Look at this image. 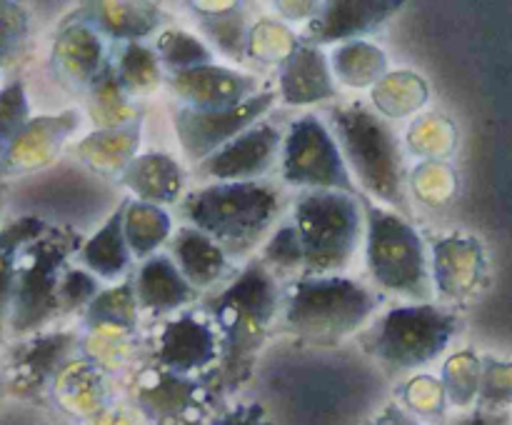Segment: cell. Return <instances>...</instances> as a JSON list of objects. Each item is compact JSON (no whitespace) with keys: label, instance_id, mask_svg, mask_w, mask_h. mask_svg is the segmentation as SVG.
I'll list each match as a JSON object with an SVG mask.
<instances>
[{"label":"cell","instance_id":"1","mask_svg":"<svg viewBox=\"0 0 512 425\" xmlns=\"http://www.w3.org/2000/svg\"><path fill=\"white\" fill-rule=\"evenodd\" d=\"M205 308L220 338V383L233 388L248 378L275 318H280V280L258 258H250L223 290L205 300Z\"/></svg>","mask_w":512,"mask_h":425},{"label":"cell","instance_id":"2","mask_svg":"<svg viewBox=\"0 0 512 425\" xmlns=\"http://www.w3.org/2000/svg\"><path fill=\"white\" fill-rule=\"evenodd\" d=\"M283 213L285 190L270 180L208 183L180 200L185 223L213 238L230 260L248 258L258 245L263 248Z\"/></svg>","mask_w":512,"mask_h":425},{"label":"cell","instance_id":"3","mask_svg":"<svg viewBox=\"0 0 512 425\" xmlns=\"http://www.w3.org/2000/svg\"><path fill=\"white\" fill-rule=\"evenodd\" d=\"M328 125L363 198L370 195L373 203L410 218L403 150L388 120L363 100H353L330 108Z\"/></svg>","mask_w":512,"mask_h":425},{"label":"cell","instance_id":"4","mask_svg":"<svg viewBox=\"0 0 512 425\" xmlns=\"http://www.w3.org/2000/svg\"><path fill=\"white\" fill-rule=\"evenodd\" d=\"M383 305V293L348 275L298 278L283 290L280 323L313 343H338L363 333Z\"/></svg>","mask_w":512,"mask_h":425},{"label":"cell","instance_id":"5","mask_svg":"<svg viewBox=\"0 0 512 425\" xmlns=\"http://www.w3.org/2000/svg\"><path fill=\"white\" fill-rule=\"evenodd\" d=\"M305 255L303 278L343 275L365 245L363 195L340 190H303L290 205Z\"/></svg>","mask_w":512,"mask_h":425},{"label":"cell","instance_id":"6","mask_svg":"<svg viewBox=\"0 0 512 425\" xmlns=\"http://www.w3.org/2000/svg\"><path fill=\"white\" fill-rule=\"evenodd\" d=\"M365 268L380 293L408 303H433V263L418 228L395 210L363 198Z\"/></svg>","mask_w":512,"mask_h":425},{"label":"cell","instance_id":"7","mask_svg":"<svg viewBox=\"0 0 512 425\" xmlns=\"http://www.w3.org/2000/svg\"><path fill=\"white\" fill-rule=\"evenodd\" d=\"M460 333V315L440 303H405L383 310L360 333L365 353L390 373L433 363Z\"/></svg>","mask_w":512,"mask_h":425},{"label":"cell","instance_id":"8","mask_svg":"<svg viewBox=\"0 0 512 425\" xmlns=\"http://www.w3.org/2000/svg\"><path fill=\"white\" fill-rule=\"evenodd\" d=\"M83 235L70 225H48L18 255L10 323L13 333L25 335L43 328L60 313V280L68 260L83 248Z\"/></svg>","mask_w":512,"mask_h":425},{"label":"cell","instance_id":"9","mask_svg":"<svg viewBox=\"0 0 512 425\" xmlns=\"http://www.w3.org/2000/svg\"><path fill=\"white\" fill-rule=\"evenodd\" d=\"M280 180L288 188L303 190H340V193L363 195L328 120L315 113L295 118L285 130L283 153H280Z\"/></svg>","mask_w":512,"mask_h":425},{"label":"cell","instance_id":"10","mask_svg":"<svg viewBox=\"0 0 512 425\" xmlns=\"http://www.w3.org/2000/svg\"><path fill=\"white\" fill-rule=\"evenodd\" d=\"M278 100V88H265L235 108L198 110L180 105L173 113L175 138H178L185 158L198 165L213 153H218L230 140L238 138L240 133L260 123Z\"/></svg>","mask_w":512,"mask_h":425},{"label":"cell","instance_id":"11","mask_svg":"<svg viewBox=\"0 0 512 425\" xmlns=\"http://www.w3.org/2000/svg\"><path fill=\"white\" fill-rule=\"evenodd\" d=\"M285 133L270 120H260L240 133L228 145L195 165V175L210 183H245L265 180V175L280 165Z\"/></svg>","mask_w":512,"mask_h":425},{"label":"cell","instance_id":"12","mask_svg":"<svg viewBox=\"0 0 512 425\" xmlns=\"http://www.w3.org/2000/svg\"><path fill=\"white\" fill-rule=\"evenodd\" d=\"M155 365L168 373L185 375L210 368L220 360V338L213 323H205L198 315L183 313L160 325L153 338Z\"/></svg>","mask_w":512,"mask_h":425},{"label":"cell","instance_id":"13","mask_svg":"<svg viewBox=\"0 0 512 425\" xmlns=\"http://www.w3.org/2000/svg\"><path fill=\"white\" fill-rule=\"evenodd\" d=\"M165 83L185 108L198 110L235 108L260 93V80L255 75L215 63L200 65V68L185 70V73L165 75Z\"/></svg>","mask_w":512,"mask_h":425},{"label":"cell","instance_id":"14","mask_svg":"<svg viewBox=\"0 0 512 425\" xmlns=\"http://www.w3.org/2000/svg\"><path fill=\"white\" fill-rule=\"evenodd\" d=\"M430 263H433L435 298L455 300V303L478 293L488 273L483 243L473 235L455 233L435 243Z\"/></svg>","mask_w":512,"mask_h":425},{"label":"cell","instance_id":"15","mask_svg":"<svg viewBox=\"0 0 512 425\" xmlns=\"http://www.w3.org/2000/svg\"><path fill=\"white\" fill-rule=\"evenodd\" d=\"M403 3H388V0H333L320 3V10L313 20L305 23V30L298 35L300 43L320 48L335 40H353L365 33L378 30L385 20L393 18Z\"/></svg>","mask_w":512,"mask_h":425},{"label":"cell","instance_id":"16","mask_svg":"<svg viewBox=\"0 0 512 425\" xmlns=\"http://www.w3.org/2000/svg\"><path fill=\"white\" fill-rule=\"evenodd\" d=\"M278 95L285 105H313L338 95L333 68L320 48L300 43L283 60L278 75Z\"/></svg>","mask_w":512,"mask_h":425},{"label":"cell","instance_id":"17","mask_svg":"<svg viewBox=\"0 0 512 425\" xmlns=\"http://www.w3.org/2000/svg\"><path fill=\"white\" fill-rule=\"evenodd\" d=\"M138 308L150 315H165L185 308L198 298V290L185 280L170 253H155L140 263L133 275Z\"/></svg>","mask_w":512,"mask_h":425},{"label":"cell","instance_id":"18","mask_svg":"<svg viewBox=\"0 0 512 425\" xmlns=\"http://www.w3.org/2000/svg\"><path fill=\"white\" fill-rule=\"evenodd\" d=\"M170 258L198 293L218 285L230 270V255L213 238L190 225L178 228L170 238Z\"/></svg>","mask_w":512,"mask_h":425},{"label":"cell","instance_id":"19","mask_svg":"<svg viewBox=\"0 0 512 425\" xmlns=\"http://www.w3.org/2000/svg\"><path fill=\"white\" fill-rule=\"evenodd\" d=\"M125 208H128V200H123L100 225L98 233L90 235L78 250L80 268L90 270L98 280L113 283V280L125 278L133 265V250L125 238Z\"/></svg>","mask_w":512,"mask_h":425},{"label":"cell","instance_id":"20","mask_svg":"<svg viewBox=\"0 0 512 425\" xmlns=\"http://www.w3.org/2000/svg\"><path fill=\"white\" fill-rule=\"evenodd\" d=\"M120 183L133 190L135 200L150 205H170L183 200L185 170L168 153L135 155L133 163L123 170Z\"/></svg>","mask_w":512,"mask_h":425},{"label":"cell","instance_id":"21","mask_svg":"<svg viewBox=\"0 0 512 425\" xmlns=\"http://www.w3.org/2000/svg\"><path fill=\"white\" fill-rule=\"evenodd\" d=\"M160 15V5L155 3H93L75 13V18L98 30L100 35L138 43L158 28Z\"/></svg>","mask_w":512,"mask_h":425},{"label":"cell","instance_id":"22","mask_svg":"<svg viewBox=\"0 0 512 425\" xmlns=\"http://www.w3.org/2000/svg\"><path fill=\"white\" fill-rule=\"evenodd\" d=\"M60 60V70L78 85L80 90L93 88L95 80L108 68L105 60V45L98 30L90 25L78 23L63 30L55 43V63Z\"/></svg>","mask_w":512,"mask_h":425},{"label":"cell","instance_id":"23","mask_svg":"<svg viewBox=\"0 0 512 425\" xmlns=\"http://www.w3.org/2000/svg\"><path fill=\"white\" fill-rule=\"evenodd\" d=\"M75 343H78L75 333H48L30 340V345H23V350H18L13 360V388H43L45 380L58 373V368L65 363Z\"/></svg>","mask_w":512,"mask_h":425},{"label":"cell","instance_id":"24","mask_svg":"<svg viewBox=\"0 0 512 425\" xmlns=\"http://www.w3.org/2000/svg\"><path fill=\"white\" fill-rule=\"evenodd\" d=\"M193 10L198 13L203 33L213 40L220 53L233 60H245L250 50V30L243 5L193 3Z\"/></svg>","mask_w":512,"mask_h":425},{"label":"cell","instance_id":"25","mask_svg":"<svg viewBox=\"0 0 512 425\" xmlns=\"http://www.w3.org/2000/svg\"><path fill=\"white\" fill-rule=\"evenodd\" d=\"M48 223L35 215H23L10 225L0 228V330L10 323V305H13L15 273H18V255L33 238H38Z\"/></svg>","mask_w":512,"mask_h":425},{"label":"cell","instance_id":"26","mask_svg":"<svg viewBox=\"0 0 512 425\" xmlns=\"http://www.w3.org/2000/svg\"><path fill=\"white\" fill-rule=\"evenodd\" d=\"M173 235V220L160 205L128 200L125 208V238H128L133 258L145 260Z\"/></svg>","mask_w":512,"mask_h":425},{"label":"cell","instance_id":"27","mask_svg":"<svg viewBox=\"0 0 512 425\" xmlns=\"http://www.w3.org/2000/svg\"><path fill=\"white\" fill-rule=\"evenodd\" d=\"M138 298H135L133 278L120 280L118 285L100 290L98 298L85 308V325L93 330L113 328V330H135L138 325Z\"/></svg>","mask_w":512,"mask_h":425},{"label":"cell","instance_id":"28","mask_svg":"<svg viewBox=\"0 0 512 425\" xmlns=\"http://www.w3.org/2000/svg\"><path fill=\"white\" fill-rule=\"evenodd\" d=\"M148 383H140L138 400L148 413L158 415V418H168V415L183 413L193 400V390L198 388L190 383L188 378L168 373V370L158 368L148 373Z\"/></svg>","mask_w":512,"mask_h":425},{"label":"cell","instance_id":"29","mask_svg":"<svg viewBox=\"0 0 512 425\" xmlns=\"http://www.w3.org/2000/svg\"><path fill=\"white\" fill-rule=\"evenodd\" d=\"M113 68L128 95L153 93L163 80V65L155 48H145L140 43H125L115 55Z\"/></svg>","mask_w":512,"mask_h":425},{"label":"cell","instance_id":"30","mask_svg":"<svg viewBox=\"0 0 512 425\" xmlns=\"http://www.w3.org/2000/svg\"><path fill=\"white\" fill-rule=\"evenodd\" d=\"M270 273L278 280L283 278H303L305 275V255L300 248L298 230H295L293 220L283 218L278 223V228L270 233V238L265 240L260 255H255Z\"/></svg>","mask_w":512,"mask_h":425},{"label":"cell","instance_id":"31","mask_svg":"<svg viewBox=\"0 0 512 425\" xmlns=\"http://www.w3.org/2000/svg\"><path fill=\"white\" fill-rule=\"evenodd\" d=\"M155 53H158L160 65L168 70V75L185 73V70L215 63V55L210 50V45L203 43L198 35L180 28L163 30L158 35V43H155Z\"/></svg>","mask_w":512,"mask_h":425},{"label":"cell","instance_id":"32","mask_svg":"<svg viewBox=\"0 0 512 425\" xmlns=\"http://www.w3.org/2000/svg\"><path fill=\"white\" fill-rule=\"evenodd\" d=\"M480 383H483V360L473 350H463L445 363L443 388L448 403L455 408L468 410L478 405Z\"/></svg>","mask_w":512,"mask_h":425},{"label":"cell","instance_id":"33","mask_svg":"<svg viewBox=\"0 0 512 425\" xmlns=\"http://www.w3.org/2000/svg\"><path fill=\"white\" fill-rule=\"evenodd\" d=\"M28 113L30 105L28 98H25L23 83L13 80V83L0 90V158L8 153L15 138L28 128Z\"/></svg>","mask_w":512,"mask_h":425},{"label":"cell","instance_id":"34","mask_svg":"<svg viewBox=\"0 0 512 425\" xmlns=\"http://www.w3.org/2000/svg\"><path fill=\"white\" fill-rule=\"evenodd\" d=\"M508 405H512V363L485 358L478 408L508 410Z\"/></svg>","mask_w":512,"mask_h":425},{"label":"cell","instance_id":"35","mask_svg":"<svg viewBox=\"0 0 512 425\" xmlns=\"http://www.w3.org/2000/svg\"><path fill=\"white\" fill-rule=\"evenodd\" d=\"M100 280L95 278L90 270L85 268H70L65 270L63 280H60V313H73L78 308H88L95 298L100 295Z\"/></svg>","mask_w":512,"mask_h":425},{"label":"cell","instance_id":"36","mask_svg":"<svg viewBox=\"0 0 512 425\" xmlns=\"http://www.w3.org/2000/svg\"><path fill=\"white\" fill-rule=\"evenodd\" d=\"M445 398H448V395H445L443 380L428 378V375H420V378H415L413 383H410L408 395H405L408 405L418 415L440 413L445 405Z\"/></svg>","mask_w":512,"mask_h":425},{"label":"cell","instance_id":"37","mask_svg":"<svg viewBox=\"0 0 512 425\" xmlns=\"http://www.w3.org/2000/svg\"><path fill=\"white\" fill-rule=\"evenodd\" d=\"M453 425H512V418L508 410H483L475 408L465 418H460Z\"/></svg>","mask_w":512,"mask_h":425},{"label":"cell","instance_id":"38","mask_svg":"<svg viewBox=\"0 0 512 425\" xmlns=\"http://www.w3.org/2000/svg\"><path fill=\"white\" fill-rule=\"evenodd\" d=\"M373 425H420V423H418V420L410 418L408 413H403L398 405H388V408H385L383 413L375 418Z\"/></svg>","mask_w":512,"mask_h":425},{"label":"cell","instance_id":"39","mask_svg":"<svg viewBox=\"0 0 512 425\" xmlns=\"http://www.w3.org/2000/svg\"><path fill=\"white\" fill-rule=\"evenodd\" d=\"M255 420H258V415H255V413H240L238 418H235L233 423H228V425H255Z\"/></svg>","mask_w":512,"mask_h":425}]
</instances>
